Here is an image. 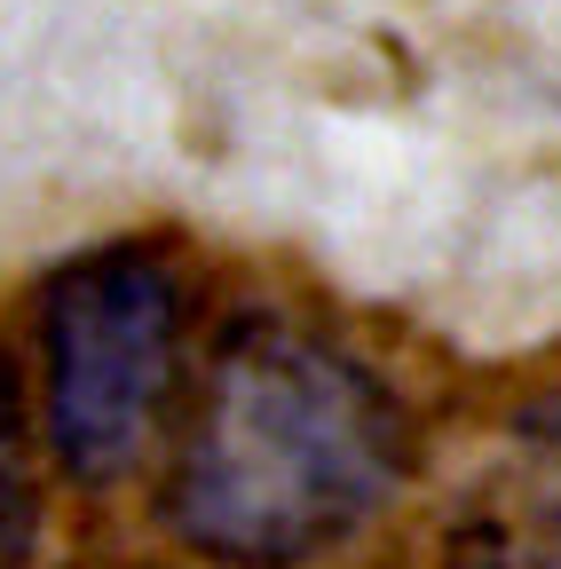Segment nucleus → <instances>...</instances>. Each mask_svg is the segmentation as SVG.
I'll list each match as a JSON object with an SVG mask.
<instances>
[{"mask_svg":"<svg viewBox=\"0 0 561 569\" xmlns=\"http://www.w3.org/2000/svg\"><path fill=\"white\" fill-rule=\"evenodd\" d=\"M411 427L372 365L309 325H238L198 380L167 475L182 546L230 569H301L348 546L403 482Z\"/></svg>","mask_w":561,"mask_h":569,"instance_id":"f257e3e1","label":"nucleus"},{"mask_svg":"<svg viewBox=\"0 0 561 569\" xmlns=\"http://www.w3.org/2000/svg\"><path fill=\"white\" fill-rule=\"evenodd\" d=\"M40 553V475H32V427L24 388L0 365V569H32Z\"/></svg>","mask_w":561,"mask_h":569,"instance_id":"7ed1b4c3","label":"nucleus"},{"mask_svg":"<svg viewBox=\"0 0 561 569\" xmlns=\"http://www.w3.org/2000/svg\"><path fill=\"white\" fill-rule=\"evenodd\" d=\"M182 277L159 246H96L48 284V436L80 482H111L174 403L182 380Z\"/></svg>","mask_w":561,"mask_h":569,"instance_id":"f03ea898","label":"nucleus"}]
</instances>
